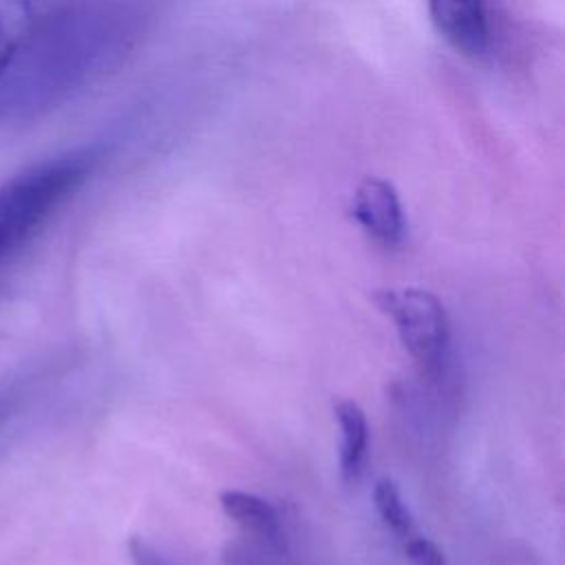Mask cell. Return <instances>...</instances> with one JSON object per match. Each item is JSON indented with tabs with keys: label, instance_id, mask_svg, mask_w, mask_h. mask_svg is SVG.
Wrapping results in <instances>:
<instances>
[{
	"label": "cell",
	"instance_id": "cell-6",
	"mask_svg": "<svg viewBox=\"0 0 565 565\" xmlns=\"http://www.w3.org/2000/svg\"><path fill=\"white\" fill-rule=\"evenodd\" d=\"M340 426V472L344 481H355L364 468L369 452V422L360 404L340 399L333 404Z\"/></svg>",
	"mask_w": 565,
	"mask_h": 565
},
{
	"label": "cell",
	"instance_id": "cell-3",
	"mask_svg": "<svg viewBox=\"0 0 565 565\" xmlns=\"http://www.w3.org/2000/svg\"><path fill=\"white\" fill-rule=\"evenodd\" d=\"M351 214L355 223L377 243L395 247L404 241L406 218L402 201L388 181L377 177L362 179L351 201Z\"/></svg>",
	"mask_w": 565,
	"mask_h": 565
},
{
	"label": "cell",
	"instance_id": "cell-5",
	"mask_svg": "<svg viewBox=\"0 0 565 565\" xmlns=\"http://www.w3.org/2000/svg\"><path fill=\"white\" fill-rule=\"evenodd\" d=\"M79 2L82 0H0V77L46 22Z\"/></svg>",
	"mask_w": 565,
	"mask_h": 565
},
{
	"label": "cell",
	"instance_id": "cell-7",
	"mask_svg": "<svg viewBox=\"0 0 565 565\" xmlns=\"http://www.w3.org/2000/svg\"><path fill=\"white\" fill-rule=\"evenodd\" d=\"M221 510L227 519L236 521L245 530L267 539L269 543L282 541V523L278 510L258 494L245 490H225L221 492Z\"/></svg>",
	"mask_w": 565,
	"mask_h": 565
},
{
	"label": "cell",
	"instance_id": "cell-8",
	"mask_svg": "<svg viewBox=\"0 0 565 565\" xmlns=\"http://www.w3.org/2000/svg\"><path fill=\"white\" fill-rule=\"evenodd\" d=\"M373 501H375V510H377L380 519L384 521V525L395 534V539L402 545L417 534L415 519H413L408 505L404 503L402 492L395 486V481L380 479L373 488Z\"/></svg>",
	"mask_w": 565,
	"mask_h": 565
},
{
	"label": "cell",
	"instance_id": "cell-4",
	"mask_svg": "<svg viewBox=\"0 0 565 565\" xmlns=\"http://www.w3.org/2000/svg\"><path fill=\"white\" fill-rule=\"evenodd\" d=\"M437 33L459 53L481 57L490 44L483 0H426Z\"/></svg>",
	"mask_w": 565,
	"mask_h": 565
},
{
	"label": "cell",
	"instance_id": "cell-2",
	"mask_svg": "<svg viewBox=\"0 0 565 565\" xmlns=\"http://www.w3.org/2000/svg\"><path fill=\"white\" fill-rule=\"evenodd\" d=\"M375 302L386 313L408 355L426 371H439L450 340V324L441 300L419 287L380 289Z\"/></svg>",
	"mask_w": 565,
	"mask_h": 565
},
{
	"label": "cell",
	"instance_id": "cell-10",
	"mask_svg": "<svg viewBox=\"0 0 565 565\" xmlns=\"http://www.w3.org/2000/svg\"><path fill=\"white\" fill-rule=\"evenodd\" d=\"M24 397V382H9L0 384V426L18 411Z\"/></svg>",
	"mask_w": 565,
	"mask_h": 565
},
{
	"label": "cell",
	"instance_id": "cell-9",
	"mask_svg": "<svg viewBox=\"0 0 565 565\" xmlns=\"http://www.w3.org/2000/svg\"><path fill=\"white\" fill-rule=\"evenodd\" d=\"M404 552L411 561V565H446V558L441 550L419 532L404 543Z\"/></svg>",
	"mask_w": 565,
	"mask_h": 565
},
{
	"label": "cell",
	"instance_id": "cell-1",
	"mask_svg": "<svg viewBox=\"0 0 565 565\" xmlns=\"http://www.w3.org/2000/svg\"><path fill=\"white\" fill-rule=\"evenodd\" d=\"M95 159L93 148L75 150L0 185V258L22 245L84 183Z\"/></svg>",
	"mask_w": 565,
	"mask_h": 565
}]
</instances>
